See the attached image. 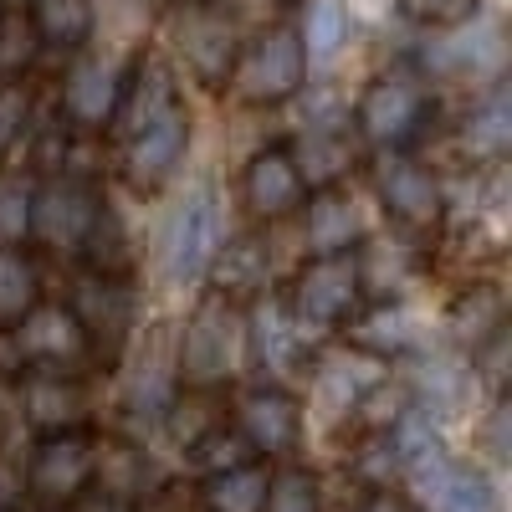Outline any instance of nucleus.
Masks as SVG:
<instances>
[{
    "instance_id": "obj_7",
    "label": "nucleus",
    "mask_w": 512,
    "mask_h": 512,
    "mask_svg": "<svg viewBox=\"0 0 512 512\" xmlns=\"http://www.w3.org/2000/svg\"><path fill=\"white\" fill-rule=\"evenodd\" d=\"M236 349H241V323H236V308L226 297L210 292L205 303L190 313L185 333H180V349H175V374L185 390H216V384L231 379V364H236Z\"/></svg>"
},
{
    "instance_id": "obj_38",
    "label": "nucleus",
    "mask_w": 512,
    "mask_h": 512,
    "mask_svg": "<svg viewBox=\"0 0 512 512\" xmlns=\"http://www.w3.org/2000/svg\"><path fill=\"white\" fill-rule=\"evenodd\" d=\"M0 512H16V482L0 477Z\"/></svg>"
},
{
    "instance_id": "obj_20",
    "label": "nucleus",
    "mask_w": 512,
    "mask_h": 512,
    "mask_svg": "<svg viewBox=\"0 0 512 512\" xmlns=\"http://www.w3.org/2000/svg\"><path fill=\"white\" fill-rule=\"evenodd\" d=\"M118 88L123 72H113L108 62H72L62 77V118L77 128H108L113 108H118Z\"/></svg>"
},
{
    "instance_id": "obj_32",
    "label": "nucleus",
    "mask_w": 512,
    "mask_h": 512,
    "mask_svg": "<svg viewBox=\"0 0 512 512\" xmlns=\"http://www.w3.org/2000/svg\"><path fill=\"white\" fill-rule=\"evenodd\" d=\"M77 256H88V272H108V277H128V262H134V246H128V231L118 221V210L103 200L98 221L88 231V241H82Z\"/></svg>"
},
{
    "instance_id": "obj_30",
    "label": "nucleus",
    "mask_w": 512,
    "mask_h": 512,
    "mask_svg": "<svg viewBox=\"0 0 512 512\" xmlns=\"http://www.w3.org/2000/svg\"><path fill=\"white\" fill-rule=\"evenodd\" d=\"M354 349L369 359H395V354H415L420 333L400 308H374V313H354Z\"/></svg>"
},
{
    "instance_id": "obj_19",
    "label": "nucleus",
    "mask_w": 512,
    "mask_h": 512,
    "mask_svg": "<svg viewBox=\"0 0 512 512\" xmlns=\"http://www.w3.org/2000/svg\"><path fill=\"white\" fill-rule=\"evenodd\" d=\"M93 487L103 492L108 507H134V502H144V497L154 492V461L144 456L139 441H128V436L98 441Z\"/></svg>"
},
{
    "instance_id": "obj_21",
    "label": "nucleus",
    "mask_w": 512,
    "mask_h": 512,
    "mask_svg": "<svg viewBox=\"0 0 512 512\" xmlns=\"http://www.w3.org/2000/svg\"><path fill=\"white\" fill-rule=\"evenodd\" d=\"M308 205V251L313 256H338V251H354L359 241H364V226H359V205H354V195L349 190H338V185H323L313 200H303Z\"/></svg>"
},
{
    "instance_id": "obj_24",
    "label": "nucleus",
    "mask_w": 512,
    "mask_h": 512,
    "mask_svg": "<svg viewBox=\"0 0 512 512\" xmlns=\"http://www.w3.org/2000/svg\"><path fill=\"white\" fill-rule=\"evenodd\" d=\"M425 487H431V512H502L497 482L482 472V466L446 461L425 477Z\"/></svg>"
},
{
    "instance_id": "obj_3",
    "label": "nucleus",
    "mask_w": 512,
    "mask_h": 512,
    "mask_svg": "<svg viewBox=\"0 0 512 512\" xmlns=\"http://www.w3.org/2000/svg\"><path fill=\"white\" fill-rule=\"evenodd\" d=\"M354 123L364 144L374 149H410L425 123H431V93H425V82L415 72H379L364 82V93L354 103Z\"/></svg>"
},
{
    "instance_id": "obj_25",
    "label": "nucleus",
    "mask_w": 512,
    "mask_h": 512,
    "mask_svg": "<svg viewBox=\"0 0 512 512\" xmlns=\"http://www.w3.org/2000/svg\"><path fill=\"white\" fill-rule=\"evenodd\" d=\"M297 169H303V185L308 190H323V185H338L344 180V169L354 164V149H349V134L338 123H328L323 113L308 123L303 144H297Z\"/></svg>"
},
{
    "instance_id": "obj_31",
    "label": "nucleus",
    "mask_w": 512,
    "mask_h": 512,
    "mask_svg": "<svg viewBox=\"0 0 512 512\" xmlns=\"http://www.w3.org/2000/svg\"><path fill=\"white\" fill-rule=\"evenodd\" d=\"M354 36V16L344 0H308L303 11V26H297V41H303L308 57H338L344 52V41Z\"/></svg>"
},
{
    "instance_id": "obj_6",
    "label": "nucleus",
    "mask_w": 512,
    "mask_h": 512,
    "mask_svg": "<svg viewBox=\"0 0 512 512\" xmlns=\"http://www.w3.org/2000/svg\"><path fill=\"white\" fill-rule=\"evenodd\" d=\"M226 241V221H221V200L210 185H195L175 210H169V221H164V236H159V272L185 287L195 277H205L210 267V256L221 251Z\"/></svg>"
},
{
    "instance_id": "obj_5",
    "label": "nucleus",
    "mask_w": 512,
    "mask_h": 512,
    "mask_svg": "<svg viewBox=\"0 0 512 512\" xmlns=\"http://www.w3.org/2000/svg\"><path fill=\"white\" fill-rule=\"evenodd\" d=\"M359 297H364L359 256L338 251V256H308L297 267V277L287 282L282 303L303 328H338L359 313Z\"/></svg>"
},
{
    "instance_id": "obj_37",
    "label": "nucleus",
    "mask_w": 512,
    "mask_h": 512,
    "mask_svg": "<svg viewBox=\"0 0 512 512\" xmlns=\"http://www.w3.org/2000/svg\"><path fill=\"white\" fill-rule=\"evenodd\" d=\"M354 512H420V502H410L400 487H374Z\"/></svg>"
},
{
    "instance_id": "obj_28",
    "label": "nucleus",
    "mask_w": 512,
    "mask_h": 512,
    "mask_svg": "<svg viewBox=\"0 0 512 512\" xmlns=\"http://www.w3.org/2000/svg\"><path fill=\"white\" fill-rule=\"evenodd\" d=\"M205 272H216V297H226V303H236V297H256L267 287V246L256 236L221 241V251L210 256Z\"/></svg>"
},
{
    "instance_id": "obj_11",
    "label": "nucleus",
    "mask_w": 512,
    "mask_h": 512,
    "mask_svg": "<svg viewBox=\"0 0 512 512\" xmlns=\"http://www.w3.org/2000/svg\"><path fill=\"white\" fill-rule=\"evenodd\" d=\"M185 149H190V113L180 103L154 113L139 128H128L123 134V180H128V190H139V195L164 190L169 175L180 169Z\"/></svg>"
},
{
    "instance_id": "obj_17",
    "label": "nucleus",
    "mask_w": 512,
    "mask_h": 512,
    "mask_svg": "<svg viewBox=\"0 0 512 512\" xmlns=\"http://www.w3.org/2000/svg\"><path fill=\"white\" fill-rule=\"evenodd\" d=\"M21 410L31 420L36 436L47 431H72L88 420V395H82L77 374H47V369H26L21 379Z\"/></svg>"
},
{
    "instance_id": "obj_14",
    "label": "nucleus",
    "mask_w": 512,
    "mask_h": 512,
    "mask_svg": "<svg viewBox=\"0 0 512 512\" xmlns=\"http://www.w3.org/2000/svg\"><path fill=\"white\" fill-rule=\"evenodd\" d=\"M16 349L26 369H47V374H82L93 364L88 333L77 328L67 303H36L16 328Z\"/></svg>"
},
{
    "instance_id": "obj_26",
    "label": "nucleus",
    "mask_w": 512,
    "mask_h": 512,
    "mask_svg": "<svg viewBox=\"0 0 512 512\" xmlns=\"http://www.w3.org/2000/svg\"><path fill=\"white\" fill-rule=\"evenodd\" d=\"M262 492H267V456H251L221 472H205L200 482V507L205 512H262Z\"/></svg>"
},
{
    "instance_id": "obj_39",
    "label": "nucleus",
    "mask_w": 512,
    "mask_h": 512,
    "mask_svg": "<svg viewBox=\"0 0 512 512\" xmlns=\"http://www.w3.org/2000/svg\"><path fill=\"white\" fill-rule=\"evenodd\" d=\"M262 6H272V11H282V6H297V0H262Z\"/></svg>"
},
{
    "instance_id": "obj_12",
    "label": "nucleus",
    "mask_w": 512,
    "mask_h": 512,
    "mask_svg": "<svg viewBox=\"0 0 512 512\" xmlns=\"http://www.w3.org/2000/svg\"><path fill=\"white\" fill-rule=\"evenodd\" d=\"M308 333L313 328L297 323L282 297L256 292V308H251V323L241 328V344L256 354V364H262L272 379H297V374H308L313 359H318L313 344H308Z\"/></svg>"
},
{
    "instance_id": "obj_35",
    "label": "nucleus",
    "mask_w": 512,
    "mask_h": 512,
    "mask_svg": "<svg viewBox=\"0 0 512 512\" xmlns=\"http://www.w3.org/2000/svg\"><path fill=\"white\" fill-rule=\"evenodd\" d=\"M395 11L420 31H461L477 21L482 0H395Z\"/></svg>"
},
{
    "instance_id": "obj_1",
    "label": "nucleus",
    "mask_w": 512,
    "mask_h": 512,
    "mask_svg": "<svg viewBox=\"0 0 512 512\" xmlns=\"http://www.w3.org/2000/svg\"><path fill=\"white\" fill-rule=\"evenodd\" d=\"M93 456H98V436H88V425H72V431H47L31 446L26 461V497L41 512H67L93 492Z\"/></svg>"
},
{
    "instance_id": "obj_13",
    "label": "nucleus",
    "mask_w": 512,
    "mask_h": 512,
    "mask_svg": "<svg viewBox=\"0 0 512 512\" xmlns=\"http://www.w3.org/2000/svg\"><path fill=\"white\" fill-rule=\"evenodd\" d=\"M231 420L256 456H292L297 441H303V400L287 384H251V390H241Z\"/></svg>"
},
{
    "instance_id": "obj_2",
    "label": "nucleus",
    "mask_w": 512,
    "mask_h": 512,
    "mask_svg": "<svg viewBox=\"0 0 512 512\" xmlns=\"http://www.w3.org/2000/svg\"><path fill=\"white\" fill-rule=\"evenodd\" d=\"M303 82H308V52L297 41V26H272L251 47H241L226 88L246 108H277V103L303 93Z\"/></svg>"
},
{
    "instance_id": "obj_18",
    "label": "nucleus",
    "mask_w": 512,
    "mask_h": 512,
    "mask_svg": "<svg viewBox=\"0 0 512 512\" xmlns=\"http://www.w3.org/2000/svg\"><path fill=\"white\" fill-rule=\"evenodd\" d=\"M446 328L456 338V349L461 354H482L487 344H497V338L507 333V292L497 282H472V287H461L451 297V308H446Z\"/></svg>"
},
{
    "instance_id": "obj_15",
    "label": "nucleus",
    "mask_w": 512,
    "mask_h": 512,
    "mask_svg": "<svg viewBox=\"0 0 512 512\" xmlns=\"http://www.w3.org/2000/svg\"><path fill=\"white\" fill-rule=\"evenodd\" d=\"M241 200L251 210V221L262 226H277L287 216H297L308 200V185H303V169H297L292 149L287 144H267L256 149L241 169Z\"/></svg>"
},
{
    "instance_id": "obj_34",
    "label": "nucleus",
    "mask_w": 512,
    "mask_h": 512,
    "mask_svg": "<svg viewBox=\"0 0 512 512\" xmlns=\"http://www.w3.org/2000/svg\"><path fill=\"white\" fill-rule=\"evenodd\" d=\"M41 52V41H36V26L26 16V6H0V77H21Z\"/></svg>"
},
{
    "instance_id": "obj_22",
    "label": "nucleus",
    "mask_w": 512,
    "mask_h": 512,
    "mask_svg": "<svg viewBox=\"0 0 512 512\" xmlns=\"http://www.w3.org/2000/svg\"><path fill=\"white\" fill-rule=\"evenodd\" d=\"M512 149V93L507 82H497L492 93H482L461 123V154L472 164H502V154Z\"/></svg>"
},
{
    "instance_id": "obj_36",
    "label": "nucleus",
    "mask_w": 512,
    "mask_h": 512,
    "mask_svg": "<svg viewBox=\"0 0 512 512\" xmlns=\"http://www.w3.org/2000/svg\"><path fill=\"white\" fill-rule=\"evenodd\" d=\"M26 118H31V93L21 88V82H0V159L16 149Z\"/></svg>"
},
{
    "instance_id": "obj_4",
    "label": "nucleus",
    "mask_w": 512,
    "mask_h": 512,
    "mask_svg": "<svg viewBox=\"0 0 512 512\" xmlns=\"http://www.w3.org/2000/svg\"><path fill=\"white\" fill-rule=\"evenodd\" d=\"M374 190H379L384 216L395 221V231L405 241H425V236H436L446 226V190H441V180L420 159H410L405 149H379Z\"/></svg>"
},
{
    "instance_id": "obj_9",
    "label": "nucleus",
    "mask_w": 512,
    "mask_h": 512,
    "mask_svg": "<svg viewBox=\"0 0 512 512\" xmlns=\"http://www.w3.org/2000/svg\"><path fill=\"white\" fill-rule=\"evenodd\" d=\"M67 313L77 318L82 333H88L93 364L118 359L123 344L134 338V282L108 277V272H82V277H72Z\"/></svg>"
},
{
    "instance_id": "obj_27",
    "label": "nucleus",
    "mask_w": 512,
    "mask_h": 512,
    "mask_svg": "<svg viewBox=\"0 0 512 512\" xmlns=\"http://www.w3.org/2000/svg\"><path fill=\"white\" fill-rule=\"evenodd\" d=\"M41 303V267L16 241H0V333H16L21 318Z\"/></svg>"
},
{
    "instance_id": "obj_23",
    "label": "nucleus",
    "mask_w": 512,
    "mask_h": 512,
    "mask_svg": "<svg viewBox=\"0 0 512 512\" xmlns=\"http://www.w3.org/2000/svg\"><path fill=\"white\" fill-rule=\"evenodd\" d=\"M26 16L36 26V41L52 52H82L98 31L93 0H26Z\"/></svg>"
},
{
    "instance_id": "obj_8",
    "label": "nucleus",
    "mask_w": 512,
    "mask_h": 512,
    "mask_svg": "<svg viewBox=\"0 0 512 512\" xmlns=\"http://www.w3.org/2000/svg\"><path fill=\"white\" fill-rule=\"evenodd\" d=\"M175 47L205 88H226L241 57V21L221 0H185L175 11Z\"/></svg>"
},
{
    "instance_id": "obj_16",
    "label": "nucleus",
    "mask_w": 512,
    "mask_h": 512,
    "mask_svg": "<svg viewBox=\"0 0 512 512\" xmlns=\"http://www.w3.org/2000/svg\"><path fill=\"white\" fill-rule=\"evenodd\" d=\"M175 395H180V374H175V349H169V328H149L144 349L134 359V374L123 384V410L128 420L149 425V420H164Z\"/></svg>"
},
{
    "instance_id": "obj_29",
    "label": "nucleus",
    "mask_w": 512,
    "mask_h": 512,
    "mask_svg": "<svg viewBox=\"0 0 512 512\" xmlns=\"http://www.w3.org/2000/svg\"><path fill=\"white\" fill-rule=\"evenodd\" d=\"M466 384H472V364L456 359V354H415L410 364V390L420 400V410H456Z\"/></svg>"
},
{
    "instance_id": "obj_10",
    "label": "nucleus",
    "mask_w": 512,
    "mask_h": 512,
    "mask_svg": "<svg viewBox=\"0 0 512 512\" xmlns=\"http://www.w3.org/2000/svg\"><path fill=\"white\" fill-rule=\"evenodd\" d=\"M103 190H93L88 180H72V175H52L26 205V231L47 246V251H82L88 241L98 210H103Z\"/></svg>"
},
{
    "instance_id": "obj_33",
    "label": "nucleus",
    "mask_w": 512,
    "mask_h": 512,
    "mask_svg": "<svg viewBox=\"0 0 512 512\" xmlns=\"http://www.w3.org/2000/svg\"><path fill=\"white\" fill-rule=\"evenodd\" d=\"M318 477L308 466H277L267 472V492H262V512H318Z\"/></svg>"
}]
</instances>
